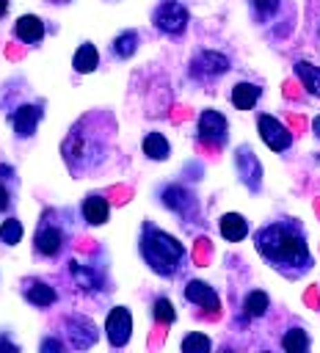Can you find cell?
<instances>
[{
  "label": "cell",
  "mask_w": 320,
  "mask_h": 353,
  "mask_svg": "<svg viewBox=\"0 0 320 353\" xmlns=\"http://www.w3.org/2000/svg\"><path fill=\"white\" fill-rule=\"evenodd\" d=\"M3 347H6V350H17L11 342H3V339H0V350H3Z\"/></svg>",
  "instance_id": "cell-32"
},
{
  "label": "cell",
  "mask_w": 320,
  "mask_h": 353,
  "mask_svg": "<svg viewBox=\"0 0 320 353\" xmlns=\"http://www.w3.org/2000/svg\"><path fill=\"white\" fill-rule=\"evenodd\" d=\"M254 243H257V251L284 276H301L312 265L303 232L292 221H276L259 229Z\"/></svg>",
  "instance_id": "cell-1"
},
{
  "label": "cell",
  "mask_w": 320,
  "mask_h": 353,
  "mask_svg": "<svg viewBox=\"0 0 320 353\" xmlns=\"http://www.w3.org/2000/svg\"><path fill=\"white\" fill-rule=\"evenodd\" d=\"M108 201L102 199V196H88L86 201H83V215H86V221L91 223V226H99V223H105L108 221Z\"/></svg>",
  "instance_id": "cell-16"
},
{
  "label": "cell",
  "mask_w": 320,
  "mask_h": 353,
  "mask_svg": "<svg viewBox=\"0 0 320 353\" xmlns=\"http://www.w3.org/2000/svg\"><path fill=\"white\" fill-rule=\"evenodd\" d=\"M281 347L290 350V353H303V350L309 347V336H306L301 328H290V331L284 334V339H281Z\"/></svg>",
  "instance_id": "cell-23"
},
{
  "label": "cell",
  "mask_w": 320,
  "mask_h": 353,
  "mask_svg": "<svg viewBox=\"0 0 320 353\" xmlns=\"http://www.w3.org/2000/svg\"><path fill=\"white\" fill-rule=\"evenodd\" d=\"M66 325V336L72 342V347H88L97 342V325L88 320V317H80V314H72L63 320Z\"/></svg>",
  "instance_id": "cell-5"
},
{
  "label": "cell",
  "mask_w": 320,
  "mask_h": 353,
  "mask_svg": "<svg viewBox=\"0 0 320 353\" xmlns=\"http://www.w3.org/2000/svg\"><path fill=\"white\" fill-rule=\"evenodd\" d=\"M268 306H270V301H268V295H265L262 290L248 292L246 301H243V312H246L248 317H262V314L268 312Z\"/></svg>",
  "instance_id": "cell-21"
},
{
  "label": "cell",
  "mask_w": 320,
  "mask_h": 353,
  "mask_svg": "<svg viewBox=\"0 0 320 353\" xmlns=\"http://www.w3.org/2000/svg\"><path fill=\"white\" fill-rule=\"evenodd\" d=\"M41 350H44V353H50V350H61V342H55V339H44V342H41Z\"/></svg>",
  "instance_id": "cell-29"
},
{
  "label": "cell",
  "mask_w": 320,
  "mask_h": 353,
  "mask_svg": "<svg viewBox=\"0 0 320 353\" xmlns=\"http://www.w3.org/2000/svg\"><path fill=\"white\" fill-rule=\"evenodd\" d=\"M257 127H259L262 141H265L273 152H284V149L292 143V135L287 132V127H284L279 119H273V116H259Z\"/></svg>",
  "instance_id": "cell-4"
},
{
  "label": "cell",
  "mask_w": 320,
  "mask_h": 353,
  "mask_svg": "<svg viewBox=\"0 0 320 353\" xmlns=\"http://www.w3.org/2000/svg\"><path fill=\"white\" fill-rule=\"evenodd\" d=\"M163 204L171 207L174 212H179V215H193V210H196L193 196H190L188 190H182V188H166V193H163Z\"/></svg>",
  "instance_id": "cell-11"
},
{
  "label": "cell",
  "mask_w": 320,
  "mask_h": 353,
  "mask_svg": "<svg viewBox=\"0 0 320 353\" xmlns=\"http://www.w3.org/2000/svg\"><path fill=\"white\" fill-rule=\"evenodd\" d=\"M185 298H188L190 303H199V306L210 309V312L221 306V301H218L215 290H212L210 284H204V281H190V284L185 287Z\"/></svg>",
  "instance_id": "cell-10"
},
{
  "label": "cell",
  "mask_w": 320,
  "mask_h": 353,
  "mask_svg": "<svg viewBox=\"0 0 320 353\" xmlns=\"http://www.w3.org/2000/svg\"><path fill=\"white\" fill-rule=\"evenodd\" d=\"M276 3H279V0H254V6H257L259 11H273Z\"/></svg>",
  "instance_id": "cell-28"
},
{
  "label": "cell",
  "mask_w": 320,
  "mask_h": 353,
  "mask_svg": "<svg viewBox=\"0 0 320 353\" xmlns=\"http://www.w3.org/2000/svg\"><path fill=\"white\" fill-rule=\"evenodd\" d=\"M105 331H108V339H110V345H116V347L127 345V339H130V331H132V317H130V312H127V309H121V306H116V309L108 314Z\"/></svg>",
  "instance_id": "cell-7"
},
{
  "label": "cell",
  "mask_w": 320,
  "mask_h": 353,
  "mask_svg": "<svg viewBox=\"0 0 320 353\" xmlns=\"http://www.w3.org/2000/svg\"><path fill=\"white\" fill-rule=\"evenodd\" d=\"M259 85H254V83H237L234 88H232V102H234V108H240V110H251L254 105H257V99H259Z\"/></svg>",
  "instance_id": "cell-15"
},
{
  "label": "cell",
  "mask_w": 320,
  "mask_h": 353,
  "mask_svg": "<svg viewBox=\"0 0 320 353\" xmlns=\"http://www.w3.org/2000/svg\"><path fill=\"white\" fill-rule=\"evenodd\" d=\"M141 254L146 259V265L163 276H171L179 262L185 259V248L179 240H174L171 234H166L163 229L146 223L143 226V234H141Z\"/></svg>",
  "instance_id": "cell-2"
},
{
  "label": "cell",
  "mask_w": 320,
  "mask_h": 353,
  "mask_svg": "<svg viewBox=\"0 0 320 353\" xmlns=\"http://www.w3.org/2000/svg\"><path fill=\"white\" fill-rule=\"evenodd\" d=\"M312 130H314V135H317V138H320V116H317V119H314V121H312Z\"/></svg>",
  "instance_id": "cell-31"
},
{
  "label": "cell",
  "mask_w": 320,
  "mask_h": 353,
  "mask_svg": "<svg viewBox=\"0 0 320 353\" xmlns=\"http://www.w3.org/2000/svg\"><path fill=\"white\" fill-rule=\"evenodd\" d=\"M226 69H229L226 55L212 52V50H207V52L196 55V58H193V63H190V72H193L196 77H215V74H223Z\"/></svg>",
  "instance_id": "cell-8"
},
{
  "label": "cell",
  "mask_w": 320,
  "mask_h": 353,
  "mask_svg": "<svg viewBox=\"0 0 320 353\" xmlns=\"http://www.w3.org/2000/svg\"><path fill=\"white\" fill-rule=\"evenodd\" d=\"M72 273H74V279L80 281V287H86V290H97V276H94L91 270H86V268H80L77 262H72Z\"/></svg>",
  "instance_id": "cell-26"
},
{
  "label": "cell",
  "mask_w": 320,
  "mask_h": 353,
  "mask_svg": "<svg viewBox=\"0 0 320 353\" xmlns=\"http://www.w3.org/2000/svg\"><path fill=\"white\" fill-rule=\"evenodd\" d=\"M8 11V0H0V17Z\"/></svg>",
  "instance_id": "cell-33"
},
{
  "label": "cell",
  "mask_w": 320,
  "mask_h": 353,
  "mask_svg": "<svg viewBox=\"0 0 320 353\" xmlns=\"http://www.w3.org/2000/svg\"><path fill=\"white\" fill-rule=\"evenodd\" d=\"M14 33H17L22 41H28V44L41 41V39H44V22H41L39 17H33V14L19 17L17 25H14Z\"/></svg>",
  "instance_id": "cell-13"
},
{
  "label": "cell",
  "mask_w": 320,
  "mask_h": 353,
  "mask_svg": "<svg viewBox=\"0 0 320 353\" xmlns=\"http://www.w3.org/2000/svg\"><path fill=\"white\" fill-rule=\"evenodd\" d=\"M154 25H157L163 33H171V36L182 33V30L188 28V11H185V6L177 3V0L163 3V6L157 8V14H154Z\"/></svg>",
  "instance_id": "cell-3"
},
{
  "label": "cell",
  "mask_w": 320,
  "mask_h": 353,
  "mask_svg": "<svg viewBox=\"0 0 320 353\" xmlns=\"http://www.w3.org/2000/svg\"><path fill=\"white\" fill-rule=\"evenodd\" d=\"M0 240H3L6 245H17V243L22 240V223H19L17 218L3 221V226H0Z\"/></svg>",
  "instance_id": "cell-24"
},
{
  "label": "cell",
  "mask_w": 320,
  "mask_h": 353,
  "mask_svg": "<svg viewBox=\"0 0 320 353\" xmlns=\"http://www.w3.org/2000/svg\"><path fill=\"white\" fill-rule=\"evenodd\" d=\"M154 317L160 323H174V309H171V303L166 298H157L154 301Z\"/></svg>",
  "instance_id": "cell-27"
},
{
  "label": "cell",
  "mask_w": 320,
  "mask_h": 353,
  "mask_svg": "<svg viewBox=\"0 0 320 353\" xmlns=\"http://www.w3.org/2000/svg\"><path fill=\"white\" fill-rule=\"evenodd\" d=\"M41 119V108L39 105H22L17 113H14V130L19 138H28L36 132V124Z\"/></svg>",
  "instance_id": "cell-9"
},
{
  "label": "cell",
  "mask_w": 320,
  "mask_h": 353,
  "mask_svg": "<svg viewBox=\"0 0 320 353\" xmlns=\"http://www.w3.org/2000/svg\"><path fill=\"white\" fill-rule=\"evenodd\" d=\"M97 63H99L97 47H94V44H80L77 52H74V69H77L80 74H86V72H94Z\"/></svg>",
  "instance_id": "cell-19"
},
{
  "label": "cell",
  "mask_w": 320,
  "mask_h": 353,
  "mask_svg": "<svg viewBox=\"0 0 320 353\" xmlns=\"http://www.w3.org/2000/svg\"><path fill=\"white\" fill-rule=\"evenodd\" d=\"M295 74L301 77V83H303V88H306L309 94L320 97V69H317V66H312V63H306V61H298V63H295Z\"/></svg>",
  "instance_id": "cell-18"
},
{
  "label": "cell",
  "mask_w": 320,
  "mask_h": 353,
  "mask_svg": "<svg viewBox=\"0 0 320 353\" xmlns=\"http://www.w3.org/2000/svg\"><path fill=\"white\" fill-rule=\"evenodd\" d=\"M221 234H223L229 243H240V240L248 234V223H246V218L237 215V212H226V215L221 218Z\"/></svg>",
  "instance_id": "cell-14"
},
{
  "label": "cell",
  "mask_w": 320,
  "mask_h": 353,
  "mask_svg": "<svg viewBox=\"0 0 320 353\" xmlns=\"http://www.w3.org/2000/svg\"><path fill=\"white\" fill-rule=\"evenodd\" d=\"M143 154L152 160H166L168 157V141L160 132H149L143 138Z\"/></svg>",
  "instance_id": "cell-20"
},
{
  "label": "cell",
  "mask_w": 320,
  "mask_h": 353,
  "mask_svg": "<svg viewBox=\"0 0 320 353\" xmlns=\"http://www.w3.org/2000/svg\"><path fill=\"white\" fill-rule=\"evenodd\" d=\"M25 298L33 303V306H50L55 301V290L44 281H28L25 284Z\"/></svg>",
  "instance_id": "cell-17"
},
{
  "label": "cell",
  "mask_w": 320,
  "mask_h": 353,
  "mask_svg": "<svg viewBox=\"0 0 320 353\" xmlns=\"http://www.w3.org/2000/svg\"><path fill=\"white\" fill-rule=\"evenodd\" d=\"M6 207H8V190H6L3 185H0V212H3Z\"/></svg>",
  "instance_id": "cell-30"
},
{
  "label": "cell",
  "mask_w": 320,
  "mask_h": 353,
  "mask_svg": "<svg viewBox=\"0 0 320 353\" xmlns=\"http://www.w3.org/2000/svg\"><path fill=\"white\" fill-rule=\"evenodd\" d=\"M61 243H63V234L58 232V226H41L36 232V251L44 256H55L61 251Z\"/></svg>",
  "instance_id": "cell-12"
},
{
  "label": "cell",
  "mask_w": 320,
  "mask_h": 353,
  "mask_svg": "<svg viewBox=\"0 0 320 353\" xmlns=\"http://www.w3.org/2000/svg\"><path fill=\"white\" fill-rule=\"evenodd\" d=\"M135 47H138V33L124 30V33L116 36V41H113V55H119V58H130V55L135 52Z\"/></svg>",
  "instance_id": "cell-22"
},
{
  "label": "cell",
  "mask_w": 320,
  "mask_h": 353,
  "mask_svg": "<svg viewBox=\"0 0 320 353\" xmlns=\"http://www.w3.org/2000/svg\"><path fill=\"white\" fill-rule=\"evenodd\" d=\"M182 350L185 353H204V350H210V339L204 334H188L182 339Z\"/></svg>",
  "instance_id": "cell-25"
},
{
  "label": "cell",
  "mask_w": 320,
  "mask_h": 353,
  "mask_svg": "<svg viewBox=\"0 0 320 353\" xmlns=\"http://www.w3.org/2000/svg\"><path fill=\"white\" fill-rule=\"evenodd\" d=\"M199 135H201V141L221 146L226 141V119L218 110H204L199 116Z\"/></svg>",
  "instance_id": "cell-6"
}]
</instances>
